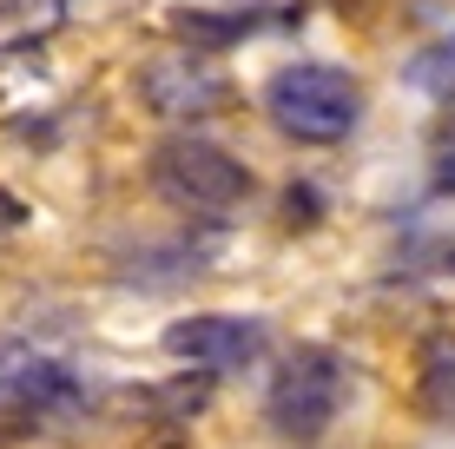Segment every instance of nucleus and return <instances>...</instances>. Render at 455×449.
<instances>
[{
	"mask_svg": "<svg viewBox=\"0 0 455 449\" xmlns=\"http://www.w3.org/2000/svg\"><path fill=\"white\" fill-rule=\"evenodd\" d=\"M416 397L435 423H455V331H429L416 357Z\"/></svg>",
	"mask_w": 455,
	"mask_h": 449,
	"instance_id": "nucleus-6",
	"label": "nucleus"
},
{
	"mask_svg": "<svg viewBox=\"0 0 455 449\" xmlns=\"http://www.w3.org/2000/svg\"><path fill=\"white\" fill-rule=\"evenodd\" d=\"M165 350L179 364H192V370H244L264 350V324L225 317V311H198V317H179L165 331Z\"/></svg>",
	"mask_w": 455,
	"mask_h": 449,
	"instance_id": "nucleus-5",
	"label": "nucleus"
},
{
	"mask_svg": "<svg viewBox=\"0 0 455 449\" xmlns=\"http://www.w3.org/2000/svg\"><path fill=\"white\" fill-rule=\"evenodd\" d=\"M264 113H271V126L284 139H297V146H337V139H350V126L363 119V86L343 67L297 60V67L271 73Z\"/></svg>",
	"mask_w": 455,
	"mask_h": 449,
	"instance_id": "nucleus-1",
	"label": "nucleus"
},
{
	"mask_svg": "<svg viewBox=\"0 0 455 449\" xmlns=\"http://www.w3.org/2000/svg\"><path fill=\"white\" fill-rule=\"evenodd\" d=\"M139 100L159 119H212V113L231 106V80L205 53L179 46V53H152L146 67H139Z\"/></svg>",
	"mask_w": 455,
	"mask_h": 449,
	"instance_id": "nucleus-4",
	"label": "nucleus"
},
{
	"mask_svg": "<svg viewBox=\"0 0 455 449\" xmlns=\"http://www.w3.org/2000/svg\"><path fill=\"white\" fill-rule=\"evenodd\" d=\"M403 80H410L422 100H455V34H443V40L422 46L410 67H403Z\"/></svg>",
	"mask_w": 455,
	"mask_h": 449,
	"instance_id": "nucleus-7",
	"label": "nucleus"
},
{
	"mask_svg": "<svg viewBox=\"0 0 455 449\" xmlns=\"http://www.w3.org/2000/svg\"><path fill=\"white\" fill-rule=\"evenodd\" d=\"M343 390H350V370L331 344H297L284 364H277L271 390H264V416H271L277 437L291 443H310L337 423L343 410Z\"/></svg>",
	"mask_w": 455,
	"mask_h": 449,
	"instance_id": "nucleus-3",
	"label": "nucleus"
},
{
	"mask_svg": "<svg viewBox=\"0 0 455 449\" xmlns=\"http://www.w3.org/2000/svg\"><path fill=\"white\" fill-rule=\"evenodd\" d=\"M435 192H455V146L435 159Z\"/></svg>",
	"mask_w": 455,
	"mask_h": 449,
	"instance_id": "nucleus-10",
	"label": "nucleus"
},
{
	"mask_svg": "<svg viewBox=\"0 0 455 449\" xmlns=\"http://www.w3.org/2000/svg\"><path fill=\"white\" fill-rule=\"evenodd\" d=\"M67 20V0H0V40H46Z\"/></svg>",
	"mask_w": 455,
	"mask_h": 449,
	"instance_id": "nucleus-8",
	"label": "nucleus"
},
{
	"mask_svg": "<svg viewBox=\"0 0 455 449\" xmlns=\"http://www.w3.org/2000/svg\"><path fill=\"white\" fill-rule=\"evenodd\" d=\"M40 350H27V344H7V337H0V410H13L27 397V383L40 377Z\"/></svg>",
	"mask_w": 455,
	"mask_h": 449,
	"instance_id": "nucleus-9",
	"label": "nucleus"
},
{
	"mask_svg": "<svg viewBox=\"0 0 455 449\" xmlns=\"http://www.w3.org/2000/svg\"><path fill=\"white\" fill-rule=\"evenodd\" d=\"M152 192L165 198L172 212H192V219H231V212L251 205V165L231 159L212 139H165L152 152Z\"/></svg>",
	"mask_w": 455,
	"mask_h": 449,
	"instance_id": "nucleus-2",
	"label": "nucleus"
}]
</instances>
